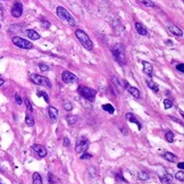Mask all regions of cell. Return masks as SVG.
Wrapping results in <instances>:
<instances>
[{"label":"cell","instance_id":"1","mask_svg":"<svg viewBox=\"0 0 184 184\" xmlns=\"http://www.w3.org/2000/svg\"><path fill=\"white\" fill-rule=\"evenodd\" d=\"M111 52H112V57L114 59L121 65V66H124L125 65V48L122 43H116L112 46L111 48Z\"/></svg>","mask_w":184,"mask_h":184},{"label":"cell","instance_id":"2","mask_svg":"<svg viewBox=\"0 0 184 184\" xmlns=\"http://www.w3.org/2000/svg\"><path fill=\"white\" fill-rule=\"evenodd\" d=\"M75 35H76L77 40L81 42V44H82L85 49H88V50H92V49H93V42H92L91 39L89 37V35H88L83 30L77 29V30L75 31Z\"/></svg>","mask_w":184,"mask_h":184},{"label":"cell","instance_id":"3","mask_svg":"<svg viewBox=\"0 0 184 184\" xmlns=\"http://www.w3.org/2000/svg\"><path fill=\"white\" fill-rule=\"evenodd\" d=\"M56 14H57V16H58L59 18L63 19L65 23H67V24H70V25H75V24H76V20H75V18L73 17V15H72L66 8H64V7H61V6H58V7H57Z\"/></svg>","mask_w":184,"mask_h":184},{"label":"cell","instance_id":"4","mask_svg":"<svg viewBox=\"0 0 184 184\" xmlns=\"http://www.w3.org/2000/svg\"><path fill=\"white\" fill-rule=\"evenodd\" d=\"M77 92L80 93V95H82L84 99L89 100V101H93L95 95H97V91L93 90L91 88H88V87H83V85H80Z\"/></svg>","mask_w":184,"mask_h":184},{"label":"cell","instance_id":"5","mask_svg":"<svg viewBox=\"0 0 184 184\" xmlns=\"http://www.w3.org/2000/svg\"><path fill=\"white\" fill-rule=\"evenodd\" d=\"M31 80L37 85H42V87H46V88H51V82L46 76H42V75H39V74H32L31 75Z\"/></svg>","mask_w":184,"mask_h":184},{"label":"cell","instance_id":"6","mask_svg":"<svg viewBox=\"0 0 184 184\" xmlns=\"http://www.w3.org/2000/svg\"><path fill=\"white\" fill-rule=\"evenodd\" d=\"M12 41H13V43H14L16 47H18L20 49H32V48H33V44H32L29 40H25V39H23V37H14L12 39Z\"/></svg>","mask_w":184,"mask_h":184},{"label":"cell","instance_id":"7","mask_svg":"<svg viewBox=\"0 0 184 184\" xmlns=\"http://www.w3.org/2000/svg\"><path fill=\"white\" fill-rule=\"evenodd\" d=\"M89 144H90V141L87 136H81L77 142H76V147H75V151L77 153H82L84 152L88 148H89Z\"/></svg>","mask_w":184,"mask_h":184},{"label":"cell","instance_id":"8","mask_svg":"<svg viewBox=\"0 0 184 184\" xmlns=\"http://www.w3.org/2000/svg\"><path fill=\"white\" fill-rule=\"evenodd\" d=\"M61 78L65 83H68V84H73V83H77L78 82V77L73 74L70 71H64L61 74Z\"/></svg>","mask_w":184,"mask_h":184},{"label":"cell","instance_id":"9","mask_svg":"<svg viewBox=\"0 0 184 184\" xmlns=\"http://www.w3.org/2000/svg\"><path fill=\"white\" fill-rule=\"evenodd\" d=\"M22 14H23V5H22L19 1H16V2L13 5V7H12V15H13L14 17L18 18V17L22 16Z\"/></svg>","mask_w":184,"mask_h":184},{"label":"cell","instance_id":"10","mask_svg":"<svg viewBox=\"0 0 184 184\" xmlns=\"http://www.w3.org/2000/svg\"><path fill=\"white\" fill-rule=\"evenodd\" d=\"M123 87H125L126 88V90L129 91V93L133 97V98H135V99H140V97H141V93L140 91L136 89V88H134V87H131L129 83L126 82V81H124L123 82Z\"/></svg>","mask_w":184,"mask_h":184},{"label":"cell","instance_id":"11","mask_svg":"<svg viewBox=\"0 0 184 184\" xmlns=\"http://www.w3.org/2000/svg\"><path fill=\"white\" fill-rule=\"evenodd\" d=\"M32 150L33 151H35L37 155H39V157H41V158H43V157H46L47 156V149L43 147V146H41V144H32Z\"/></svg>","mask_w":184,"mask_h":184},{"label":"cell","instance_id":"12","mask_svg":"<svg viewBox=\"0 0 184 184\" xmlns=\"http://www.w3.org/2000/svg\"><path fill=\"white\" fill-rule=\"evenodd\" d=\"M168 31L170 32V33H173L174 35H176V37H182L183 35V31L179 27V26H176V25H172V24H169L168 25Z\"/></svg>","mask_w":184,"mask_h":184},{"label":"cell","instance_id":"13","mask_svg":"<svg viewBox=\"0 0 184 184\" xmlns=\"http://www.w3.org/2000/svg\"><path fill=\"white\" fill-rule=\"evenodd\" d=\"M158 176H159V180H160V182L164 184H170L172 183V176L166 172L164 170V173L163 174H158Z\"/></svg>","mask_w":184,"mask_h":184},{"label":"cell","instance_id":"14","mask_svg":"<svg viewBox=\"0 0 184 184\" xmlns=\"http://www.w3.org/2000/svg\"><path fill=\"white\" fill-rule=\"evenodd\" d=\"M135 30H136V32H138L140 35H142V37L148 35L147 29L144 27V25H142V24H141V23H139V22H136V23H135Z\"/></svg>","mask_w":184,"mask_h":184},{"label":"cell","instance_id":"15","mask_svg":"<svg viewBox=\"0 0 184 184\" xmlns=\"http://www.w3.org/2000/svg\"><path fill=\"white\" fill-rule=\"evenodd\" d=\"M126 119L131 122V123H135L136 125H138V129H142V125H141V123L138 121V118L133 115V114H131V112H127L126 114Z\"/></svg>","mask_w":184,"mask_h":184},{"label":"cell","instance_id":"16","mask_svg":"<svg viewBox=\"0 0 184 184\" xmlns=\"http://www.w3.org/2000/svg\"><path fill=\"white\" fill-rule=\"evenodd\" d=\"M48 115H49V117H50V119L52 122H56L57 118H58V110H57V108L56 107H49L48 108Z\"/></svg>","mask_w":184,"mask_h":184},{"label":"cell","instance_id":"17","mask_svg":"<svg viewBox=\"0 0 184 184\" xmlns=\"http://www.w3.org/2000/svg\"><path fill=\"white\" fill-rule=\"evenodd\" d=\"M142 65H143V72H144V74H147L148 76H151L152 72H153L152 65L150 63H148V61H142Z\"/></svg>","mask_w":184,"mask_h":184},{"label":"cell","instance_id":"18","mask_svg":"<svg viewBox=\"0 0 184 184\" xmlns=\"http://www.w3.org/2000/svg\"><path fill=\"white\" fill-rule=\"evenodd\" d=\"M163 158L166 159L167 162H169V163H174V162L177 160L176 156H175L174 153H172V152H168V151H166V152L163 153Z\"/></svg>","mask_w":184,"mask_h":184},{"label":"cell","instance_id":"19","mask_svg":"<svg viewBox=\"0 0 184 184\" xmlns=\"http://www.w3.org/2000/svg\"><path fill=\"white\" fill-rule=\"evenodd\" d=\"M146 82H147L148 88H149V89H151V90H152L153 92H158V91H159V87H158V84H157V83H155L152 80H149V78H148Z\"/></svg>","mask_w":184,"mask_h":184},{"label":"cell","instance_id":"20","mask_svg":"<svg viewBox=\"0 0 184 184\" xmlns=\"http://www.w3.org/2000/svg\"><path fill=\"white\" fill-rule=\"evenodd\" d=\"M26 35L27 37H30L31 40H39L40 39V34L34 30H27L26 31Z\"/></svg>","mask_w":184,"mask_h":184},{"label":"cell","instance_id":"21","mask_svg":"<svg viewBox=\"0 0 184 184\" xmlns=\"http://www.w3.org/2000/svg\"><path fill=\"white\" fill-rule=\"evenodd\" d=\"M25 123H26L29 126H33V125H34V118H33V114L26 112V116H25Z\"/></svg>","mask_w":184,"mask_h":184},{"label":"cell","instance_id":"22","mask_svg":"<svg viewBox=\"0 0 184 184\" xmlns=\"http://www.w3.org/2000/svg\"><path fill=\"white\" fill-rule=\"evenodd\" d=\"M66 121H67V123L70 124V125H73V124H75L77 121H78V117L76 116V115H67L66 116Z\"/></svg>","mask_w":184,"mask_h":184},{"label":"cell","instance_id":"23","mask_svg":"<svg viewBox=\"0 0 184 184\" xmlns=\"http://www.w3.org/2000/svg\"><path fill=\"white\" fill-rule=\"evenodd\" d=\"M138 179H139L140 181H147V180L150 179V175L148 174L147 172L141 170V172H139V174H138Z\"/></svg>","mask_w":184,"mask_h":184},{"label":"cell","instance_id":"24","mask_svg":"<svg viewBox=\"0 0 184 184\" xmlns=\"http://www.w3.org/2000/svg\"><path fill=\"white\" fill-rule=\"evenodd\" d=\"M32 184H42V177L39 173H34L32 177Z\"/></svg>","mask_w":184,"mask_h":184},{"label":"cell","instance_id":"25","mask_svg":"<svg viewBox=\"0 0 184 184\" xmlns=\"http://www.w3.org/2000/svg\"><path fill=\"white\" fill-rule=\"evenodd\" d=\"M165 139H166V141H167V142L173 143V142H174V133H173V132H170V131L166 132Z\"/></svg>","mask_w":184,"mask_h":184},{"label":"cell","instance_id":"26","mask_svg":"<svg viewBox=\"0 0 184 184\" xmlns=\"http://www.w3.org/2000/svg\"><path fill=\"white\" fill-rule=\"evenodd\" d=\"M102 109L105 111H107V112H109V114H114V112H115V108H114L111 105H109V104L104 105V106H102Z\"/></svg>","mask_w":184,"mask_h":184},{"label":"cell","instance_id":"27","mask_svg":"<svg viewBox=\"0 0 184 184\" xmlns=\"http://www.w3.org/2000/svg\"><path fill=\"white\" fill-rule=\"evenodd\" d=\"M37 94L39 95V97H42L43 99H44V101L47 102V104H49V97H48V94L46 93V92H43V91H37Z\"/></svg>","mask_w":184,"mask_h":184},{"label":"cell","instance_id":"28","mask_svg":"<svg viewBox=\"0 0 184 184\" xmlns=\"http://www.w3.org/2000/svg\"><path fill=\"white\" fill-rule=\"evenodd\" d=\"M25 105H26V109H27V112H30V114H33V108H32V105H31V101L26 98L25 99Z\"/></svg>","mask_w":184,"mask_h":184},{"label":"cell","instance_id":"29","mask_svg":"<svg viewBox=\"0 0 184 184\" xmlns=\"http://www.w3.org/2000/svg\"><path fill=\"white\" fill-rule=\"evenodd\" d=\"M139 1L147 7H155V2L152 0H139Z\"/></svg>","mask_w":184,"mask_h":184},{"label":"cell","instance_id":"30","mask_svg":"<svg viewBox=\"0 0 184 184\" xmlns=\"http://www.w3.org/2000/svg\"><path fill=\"white\" fill-rule=\"evenodd\" d=\"M39 68H40V71H42V72H48V71L50 70V66H48V65L44 64V63H40V64H39Z\"/></svg>","mask_w":184,"mask_h":184},{"label":"cell","instance_id":"31","mask_svg":"<svg viewBox=\"0 0 184 184\" xmlns=\"http://www.w3.org/2000/svg\"><path fill=\"white\" fill-rule=\"evenodd\" d=\"M175 179L176 180H179V181H181V182H183L184 181V173L181 170V172H177L176 174H175Z\"/></svg>","mask_w":184,"mask_h":184},{"label":"cell","instance_id":"32","mask_svg":"<svg viewBox=\"0 0 184 184\" xmlns=\"http://www.w3.org/2000/svg\"><path fill=\"white\" fill-rule=\"evenodd\" d=\"M64 109L66 111H71L73 109V105L70 101H66V102H64Z\"/></svg>","mask_w":184,"mask_h":184},{"label":"cell","instance_id":"33","mask_svg":"<svg viewBox=\"0 0 184 184\" xmlns=\"http://www.w3.org/2000/svg\"><path fill=\"white\" fill-rule=\"evenodd\" d=\"M164 107H165L166 109L172 108V107H173V102H172V100H169V99H165V100H164Z\"/></svg>","mask_w":184,"mask_h":184},{"label":"cell","instance_id":"34","mask_svg":"<svg viewBox=\"0 0 184 184\" xmlns=\"http://www.w3.org/2000/svg\"><path fill=\"white\" fill-rule=\"evenodd\" d=\"M91 158H92L91 153L85 152V151H84V152H83V155L81 156V159H82V160H84V159H91Z\"/></svg>","mask_w":184,"mask_h":184},{"label":"cell","instance_id":"35","mask_svg":"<svg viewBox=\"0 0 184 184\" xmlns=\"http://www.w3.org/2000/svg\"><path fill=\"white\" fill-rule=\"evenodd\" d=\"M48 181H49L50 184H55V177H54V175L51 173L48 174Z\"/></svg>","mask_w":184,"mask_h":184},{"label":"cell","instance_id":"36","mask_svg":"<svg viewBox=\"0 0 184 184\" xmlns=\"http://www.w3.org/2000/svg\"><path fill=\"white\" fill-rule=\"evenodd\" d=\"M15 100H16V104H17V105H22V104H23V100H22V98L19 97L18 94L15 95Z\"/></svg>","mask_w":184,"mask_h":184},{"label":"cell","instance_id":"37","mask_svg":"<svg viewBox=\"0 0 184 184\" xmlns=\"http://www.w3.org/2000/svg\"><path fill=\"white\" fill-rule=\"evenodd\" d=\"M176 68H177V71H180L181 73H183V72H184V65L182 64V63H181V64H177Z\"/></svg>","mask_w":184,"mask_h":184},{"label":"cell","instance_id":"38","mask_svg":"<svg viewBox=\"0 0 184 184\" xmlns=\"http://www.w3.org/2000/svg\"><path fill=\"white\" fill-rule=\"evenodd\" d=\"M70 144H71L70 139H68V138H65V139H64V147H70Z\"/></svg>","mask_w":184,"mask_h":184},{"label":"cell","instance_id":"39","mask_svg":"<svg viewBox=\"0 0 184 184\" xmlns=\"http://www.w3.org/2000/svg\"><path fill=\"white\" fill-rule=\"evenodd\" d=\"M116 177H117V179H118L119 181H122V182H125V183L127 182V181H126V180H125V179H124V177H123V176L121 175V173H118V174L116 175Z\"/></svg>","mask_w":184,"mask_h":184},{"label":"cell","instance_id":"40","mask_svg":"<svg viewBox=\"0 0 184 184\" xmlns=\"http://www.w3.org/2000/svg\"><path fill=\"white\" fill-rule=\"evenodd\" d=\"M42 22H43V24H44V27L48 29V27H49V23H48L46 19H42Z\"/></svg>","mask_w":184,"mask_h":184},{"label":"cell","instance_id":"41","mask_svg":"<svg viewBox=\"0 0 184 184\" xmlns=\"http://www.w3.org/2000/svg\"><path fill=\"white\" fill-rule=\"evenodd\" d=\"M177 167H179V168H181V169H183V168H184V163H182V162H181V163H179V164H177Z\"/></svg>","mask_w":184,"mask_h":184},{"label":"cell","instance_id":"42","mask_svg":"<svg viewBox=\"0 0 184 184\" xmlns=\"http://www.w3.org/2000/svg\"><path fill=\"white\" fill-rule=\"evenodd\" d=\"M170 118H172V119H173V121H175V122H179V123H180V124H183V123H182V121H179V119H177V118H175V117H173V116H170Z\"/></svg>","mask_w":184,"mask_h":184},{"label":"cell","instance_id":"43","mask_svg":"<svg viewBox=\"0 0 184 184\" xmlns=\"http://www.w3.org/2000/svg\"><path fill=\"white\" fill-rule=\"evenodd\" d=\"M3 17V9L0 7V18H2Z\"/></svg>","mask_w":184,"mask_h":184},{"label":"cell","instance_id":"44","mask_svg":"<svg viewBox=\"0 0 184 184\" xmlns=\"http://www.w3.org/2000/svg\"><path fill=\"white\" fill-rule=\"evenodd\" d=\"M3 83H5V81H3L2 78H0V87H2V85H3Z\"/></svg>","mask_w":184,"mask_h":184},{"label":"cell","instance_id":"45","mask_svg":"<svg viewBox=\"0 0 184 184\" xmlns=\"http://www.w3.org/2000/svg\"><path fill=\"white\" fill-rule=\"evenodd\" d=\"M0 27H1V26H0Z\"/></svg>","mask_w":184,"mask_h":184},{"label":"cell","instance_id":"46","mask_svg":"<svg viewBox=\"0 0 184 184\" xmlns=\"http://www.w3.org/2000/svg\"><path fill=\"white\" fill-rule=\"evenodd\" d=\"M0 184H1V183H0Z\"/></svg>","mask_w":184,"mask_h":184}]
</instances>
